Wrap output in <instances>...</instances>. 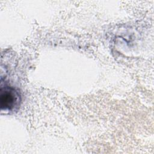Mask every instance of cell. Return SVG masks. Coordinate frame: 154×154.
Here are the masks:
<instances>
[{"mask_svg": "<svg viewBox=\"0 0 154 154\" xmlns=\"http://www.w3.org/2000/svg\"><path fill=\"white\" fill-rule=\"evenodd\" d=\"M0 93V105L2 111H13L19 106L21 97L16 89L10 86L2 87Z\"/></svg>", "mask_w": 154, "mask_h": 154, "instance_id": "6da1fadb", "label": "cell"}]
</instances>
